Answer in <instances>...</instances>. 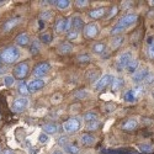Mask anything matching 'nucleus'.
Listing matches in <instances>:
<instances>
[{
	"mask_svg": "<svg viewBox=\"0 0 154 154\" xmlns=\"http://www.w3.org/2000/svg\"><path fill=\"white\" fill-rule=\"evenodd\" d=\"M137 19H138L137 14H127V15L122 16V17L119 20V22L115 25V27L111 30L110 33H111V35H117V33L125 31L127 27L132 26V25L137 21Z\"/></svg>",
	"mask_w": 154,
	"mask_h": 154,
	"instance_id": "nucleus-1",
	"label": "nucleus"
},
{
	"mask_svg": "<svg viewBox=\"0 0 154 154\" xmlns=\"http://www.w3.org/2000/svg\"><path fill=\"white\" fill-rule=\"evenodd\" d=\"M0 58H2V62L4 64L15 63L20 58V51H19L17 47H14V46L8 47L0 53Z\"/></svg>",
	"mask_w": 154,
	"mask_h": 154,
	"instance_id": "nucleus-2",
	"label": "nucleus"
},
{
	"mask_svg": "<svg viewBox=\"0 0 154 154\" xmlns=\"http://www.w3.org/2000/svg\"><path fill=\"white\" fill-rule=\"evenodd\" d=\"M29 72H30V68H29V64L26 62H20L17 63L12 73H14V78L17 79V80H23L26 76L29 75Z\"/></svg>",
	"mask_w": 154,
	"mask_h": 154,
	"instance_id": "nucleus-3",
	"label": "nucleus"
},
{
	"mask_svg": "<svg viewBox=\"0 0 154 154\" xmlns=\"http://www.w3.org/2000/svg\"><path fill=\"white\" fill-rule=\"evenodd\" d=\"M80 127H82V122L79 119H69L67 120L66 122L63 123V130L66 131L67 133H75V132H78L80 130Z\"/></svg>",
	"mask_w": 154,
	"mask_h": 154,
	"instance_id": "nucleus-4",
	"label": "nucleus"
},
{
	"mask_svg": "<svg viewBox=\"0 0 154 154\" xmlns=\"http://www.w3.org/2000/svg\"><path fill=\"white\" fill-rule=\"evenodd\" d=\"M51 69V64L48 62H41L35 66L32 74L33 76H36V79H42V76H45Z\"/></svg>",
	"mask_w": 154,
	"mask_h": 154,
	"instance_id": "nucleus-5",
	"label": "nucleus"
},
{
	"mask_svg": "<svg viewBox=\"0 0 154 154\" xmlns=\"http://www.w3.org/2000/svg\"><path fill=\"white\" fill-rule=\"evenodd\" d=\"M132 60V53L130 51H126V52L121 53L117 59H116V68L119 70H122L125 68H127V66L130 64V62Z\"/></svg>",
	"mask_w": 154,
	"mask_h": 154,
	"instance_id": "nucleus-6",
	"label": "nucleus"
},
{
	"mask_svg": "<svg viewBox=\"0 0 154 154\" xmlns=\"http://www.w3.org/2000/svg\"><path fill=\"white\" fill-rule=\"evenodd\" d=\"M27 106H29V99L21 96V97H17V99L14 100L11 109L14 112H22V111H25L27 109Z\"/></svg>",
	"mask_w": 154,
	"mask_h": 154,
	"instance_id": "nucleus-7",
	"label": "nucleus"
},
{
	"mask_svg": "<svg viewBox=\"0 0 154 154\" xmlns=\"http://www.w3.org/2000/svg\"><path fill=\"white\" fill-rule=\"evenodd\" d=\"M70 26H72V20H69V19H59L54 23V30L58 33L69 32V27Z\"/></svg>",
	"mask_w": 154,
	"mask_h": 154,
	"instance_id": "nucleus-8",
	"label": "nucleus"
},
{
	"mask_svg": "<svg viewBox=\"0 0 154 154\" xmlns=\"http://www.w3.org/2000/svg\"><path fill=\"white\" fill-rule=\"evenodd\" d=\"M84 37H86V38H95L97 35H99V26L96 23H94V22H91V23H88V25H85L84 26Z\"/></svg>",
	"mask_w": 154,
	"mask_h": 154,
	"instance_id": "nucleus-9",
	"label": "nucleus"
},
{
	"mask_svg": "<svg viewBox=\"0 0 154 154\" xmlns=\"http://www.w3.org/2000/svg\"><path fill=\"white\" fill-rule=\"evenodd\" d=\"M112 82H113V76L110 75V74H105L104 76H101V78L96 82L95 89H96V90H104L106 86H109L110 84H112Z\"/></svg>",
	"mask_w": 154,
	"mask_h": 154,
	"instance_id": "nucleus-10",
	"label": "nucleus"
},
{
	"mask_svg": "<svg viewBox=\"0 0 154 154\" xmlns=\"http://www.w3.org/2000/svg\"><path fill=\"white\" fill-rule=\"evenodd\" d=\"M46 85V82L43 79H33L29 83V89H30V93H35L43 89V86Z\"/></svg>",
	"mask_w": 154,
	"mask_h": 154,
	"instance_id": "nucleus-11",
	"label": "nucleus"
},
{
	"mask_svg": "<svg viewBox=\"0 0 154 154\" xmlns=\"http://www.w3.org/2000/svg\"><path fill=\"white\" fill-rule=\"evenodd\" d=\"M148 75H149V72H148V69L137 70V72L133 74V76H132V80H133V83H134V84H139V83L144 82V79L147 78Z\"/></svg>",
	"mask_w": 154,
	"mask_h": 154,
	"instance_id": "nucleus-12",
	"label": "nucleus"
},
{
	"mask_svg": "<svg viewBox=\"0 0 154 154\" xmlns=\"http://www.w3.org/2000/svg\"><path fill=\"white\" fill-rule=\"evenodd\" d=\"M137 126H138V121L136 119H128L122 123V130H125L127 132H131V131L136 130Z\"/></svg>",
	"mask_w": 154,
	"mask_h": 154,
	"instance_id": "nucleus-13",
	"label": "nucleus"
},
{
	"mask_svg": "<svg viewBox=\"0 0 154 154\" xmlns=\"http://www.w3.org/2000/svg\"><path fill=\"white\" fill-rule=\"evenodd\" d=\"M105 14H106V8H97L89 12V17L93 20H99L101 17H104Z\"/></svg>",
	"mask_w": 154,
	"mask_h": 154,
	"instance_id": "nucleus-14",
	"label": "nucleus"
},
{
	"mask_svg": "<svg viewBox=\"0 0 154 154\" xmlns=\"http://www.w3.org/2000/svg\"><path fill=\"white\" fill-rule=\"evenodd\" d=\"M72 51H73V45L69 43V42H62V43L58 46V53L62 54V56L69 54Z\"/></svg>",
	"mask_w": 154,
	"mask_h": 154,
	"instance_id": "nucleus-15",
	"label": "nucleus"
},
{
	"mask_svg": "<svg viewBox=\"0 0 154 154\" xmlns=\"http://www.w3.org/2000/svg\"><path fill=\"white\" fill-rule=\"evenodd\" d=\"M19 21H20V19H19V17H14V19L8 20V21L3 25V30H4V31H6V32L11 31V30L14 29L15 26H17V25H19Z\"/></svg>",
	"mask_w": 154,
	"mask_h": 154,
	"instance_id": "nucleus-16",
	"label": "nucleus"
},
{
	"mask_svg": "<svg viewBox=\"0 0 154 154\" xmlns=\"http://www.w3.org/2000/svg\"><path fill=\"white\" fill-rule=\"evenodd\" d=\"M72 26H73L74 31H76V32L83 30L84 29V21H83V19L79 17V16H74L72 19Z\"/></svg>",
	"mask_w": 154,
	"mask_h": 154,
	"instance_id": "nucleus-17",
	"label": "nucleus"
},
{
	"mask_svg": "<svg viewBox=\"0 0 154 154\" xmlns=\"http://www.w3.org/2000/svg\"><path fill=\"white\" fill-rule=\"evenodd\" d=\"M16 43L21 47H26L30 45V37L29 35L26 33H20L17 37H16Z\"/></svg>",
	"mask_w": 154,
	"mask_h": 154,
	"instance_id": "nucleus-18",
	"label": "nucleus"
},
{
	"mask_svg": "<svg viewBox=\"0 0 154 154\" xmlns=\"http://www.w3.org/2000/svg\"><path fill=\"white\" fill-rule=\"evenodd\" d=\"M80 142L83 146L85 147H89V146H93L95 143V138L91 136V134H89V133H84L80 138Z\"/></svg>",
	"mask_w": 154,
	"mask_h": 154,
	"instance_id": "nucleus-19",
	"label": "nucleus"
},
{
	"mask_svg": "<svg viewBox=\"0 0 154 154\" xmlns=\"http://www.w3.org/2000/svg\"><path fill=\"white\" fill-rule=\"evenodd\" d=\"M125 85V82L122 78H113V82L111 84V90L112 91H119L122 89V86Z\"/></svg>",
	"mask_w": 154,
	"mask_h": 154,
	"instance_id": "nucleus-20",
	"label": "nucleus"
},
{
	"mask_svg": "<svg viewBox=\"0 0 154 154\" xmlns=\"http://www.w3.org/2000/svg\"><path fill=\"white\" fill-rule=\"evenodd\" d=\"M43 131H45L46 134H53L58 131V127L54 123H46L43 126Z\"/></svg>",
	"mask_w": 154,
	"mask_h": 154,
	"instance_id": "nucleus-21",
	"label": "nucleus"
},
{
	"mask_svg": "<svg viewBox=\"0 0 154 154\" xmlns=\"http://www.w3.org/2000/svg\"><path fill=\"white\" fill-rule=\"evenodd\" d=\"M138 66H139L138 59L131 60V62H130V64H128L127 68H126L127 73H128V74H133V73H136V72H137V69H138Z\"/></svg>",
	"mask_w": 154,
	"mask_h": 154,
	"instance_id": "nucleus-22",
	"label": "nucleus"
},
{
	"mask_svg": "<svg viewBox=\"0 0 154 154\" xmlns=\"http://www.w3.org/2000/svg\"><path fill=\"white\" fill-rule=\"evenodd\" d=\"M104 154H139V153L130 149H111V150L104 152Z\"/></svg>",
	"mask_w": 154,
	"mask_h": 154,
	"instance_id": "nucleus-23",
	"label": "nucleus"
},
{
	"mask_svg": "<svg viewBox=\"0 0 154 154\" xmlns=\"http://www.w3.org/2000/svg\"><path fill=\"white\" fill-rule=\"evenodd\" d=\"M19 93H20L23 97H26V96L30 94L29 84H26V83H20V84H19Z\"/></svg>",
	"mask_w": 154,
	"mask_h": 154,
	"instance_id": "nucleus-24",
	"label": "nucleus"
},
{
	"mask_svg": "<svg viewBox=\"0 0 154 154\" xmlns=\"http://www.w3.org/2000/svg\"><path fill=\"white\" fill-rule=\"evenodd\" d=\"M125 41V37L123 36H116L113 38V40L111 41V47L113 48V49H117L121 45H122V42Z\"/></svg>",
	"mask_w": 154,
	"mask_h": 154,
	"instance_id": "nucleus-25",
	"label": "nucleus"
},
{
	"mask_svg": "<svg viewBox=\"0 0 154 154\" xmlns=\"http://www.w3.org/2000/svg\"><path fill=\"white\" fill-rule=\"evenodd\" d=\"M105 49H106V45H105L104 42H97V43H95L94 47H93V51H94L95 53H97V54L104 53Z\"/></svg>",
	"mask_w": 154,
	"mask_h": 154,
	"instance_id": "nucleus-26",
	"label": "nucleus"
},
{
	"mask_svg": "<svg viewBox=\"0 0 154 154\" xmlns=\"http://www.w3.org/2000/svg\"><path fill=\"white\" fill-rule=\"evenodd\" d=\"M64 149H66V152L68 154H79L80 153V149L75 144H68V146L64 147Z\"/></svg>",
	"mask_w": 154,
	"mask_h": 154,
	"instance_id": "nucleus-27",
	"label": "nucleus"
},
{
	"mask_svg": "<svg viewBox=\"0 0 154 154\" xmlns=\"http://www.w3.org/2000/svg\"><path fill=\"white\" fill-rule=\"evenodd\" d=\"M54 4H56V6H57L58 9L64 10V9L69 8L70 2H69V0H57V2H54Z\"/></svg>",
	"mask_w": 154,
	"mask_h": 154,
	"instance_id": "nucleus-28",
	"label": "nucleus"
},
{
	"mask_svg": "<svg viewBox=\"0 0 154 154\" xmlns=\"http://www.w3.org/2000/svg\"><path fill=\"white\" fill-rule=\"evenodd\" d=\"M96 119H97V115L95 112H91V111L90 112H86L84 115V121L88 122V123H90L93 121H96Z\"/></svg>",
	"mask_w": 154,
	"mask_h": 154,
	"instance_id": "nucleus-29",
	"label": "nucleus"
},
{
	"mask_svg": "<svg viewBox=\"0 0 154 154\" xmlns=\"http://www.w3.org/2000/svg\"><path fill=\"white\" fill-rule=\"evenodd\" d=\"M40 40L43 43H51L52 42V35H51L49 32H42L41 36H40Z\"/></svg>",
	"mask_w": 154,
	"mask_h": 154,
	"instance_id": "nucleus-30",
	"label": "nucleus"
},
{
	"mask_svg": "<svg viewBox=\"0 0 154 154\" xmlns=\"http://www.w3.org/2000/svg\"><path fill=\"white\" fill-rule=\"evenodd\" d=\"M139 150L144 154H152L154 152V149L150 144H139Z\"/></svg>",
	"mask_w": 154,
	"mask_h": 154,
	"instance_id": "nucleus-31",
	"label": "nucleus"
},
{
	"mask_svg": "<svg viewBox=\"0 0 154 154\" xmlns=\"http://www.w3.org/2000/svg\"><path fill=\"white\" fill-rule=\"evenodd\" d=\"M86 78L90 80V82H97L99 79V72L97 70H91V72H89L88 75H86Z\"/></svg>",
	"mask_w": 154,
	"mask_h": 154,
	"instance_id": "nucleus-32",
	"label": "nucleus"
},
{
	"mask_svg": "<svg viewBox=\"0 0 154 154\" xmlns=\"http://www.w3.org/2000/svg\"><path fill=\"white\" fill-rule=\"evenodd\" d=\"M38 51H40V42H38V41H33L31 43V47H30L31 54H37Z\"/></svg>",
	"mask_w": 154,
	"mask_h": 154,
	"instance_id": "nucleus-33",
	"label": "nucleus"
},
{
	"mask_svg": "<svg viewBox=\"0 0 154 154\" xmlns=\"http://www.w3.org/2000/svg\"><path fill=\"white\" fill-rule=\"evenodd\" d=\"M144 91V86H142V85H137L133 90H132V93H133V95H134V97H136V100H137V97L142 94Z\"/></svg>",
	"mask_w": 154,
	"mask_h": 154,
	"instance_id": "nucleus-34",
	"label": "nucleus"
},
{
	"mask_svg": "<svg viewBox=\"0 0 154 154\" xmlns=\"http://www.w3.org/2000/svg\"><path fill=\"white\" fill-rule=\"evenodd\" d=\"M76 60H78L79 63H88V62H90V56L89 54H79L78 57H76Z\"/></svg>",
	"mask_w": 154,
	"mask_h": 154,
	"instance_id": "nucleus-35",
	"label": "nucleus"
},
{
	"mask_svg": "<svg viewBox=\"0 0 154 154\" xmlns=\"http://www.w3.org/2000/svg\"><path fill=\"white\" fill-rule=\"evenodd\" d=\"M123 99H125V101H128V102H133V101H136V97H134L132 90L127 91V93L123 95Z\"/></svg>",
	"mask_w": 154,
	"mask_h": 154,
	"instance_id": "nucleus-36",
	"label": "nucleus"
},
{
	"mask_svg": "<svg viewBox=\"0 0 154 154\" xmlns=\"http://www.w3.org/2000/svg\"><path fill=\"white\" fill-rule=\"evenodd\" d=\"M76 38H78V32L76 31L72 30V31L67 32V40L68 41H74V40H76Z\"/></svg>",
	"mask_w": 154,
	"mask_h": 154,
	"instance_id": "nucleus-37",
	"label": "nucleus"
},
{
	"mask_svg": "<svg viewBox=\"0 0 154 154\" xmlns=\"http://www.w3.org/2000/svg\"><path fill=\"white\" fill-rule=\"evenodd\" d=\"M4 83H5V85H6L8 88H10V86L14 85V83H15V78H14V76H5Z\"/></svg>",
	"mask_w": 154,
	"mask_h": 154,
	"instance_id": "nucleus-38",
	"label": "nucleus"
},
{
	"mask_svg": "<svg viewBox=\"0 0 154 154\" xmlns=\"http://www.w3.org/2000/svg\"><path fill=\"white\" fill-rule=\"evenodd\" d=\"M144 85H152L153 83H154V74H152V73H149V75L147 76V78L144 79Z\"/></svg>",
	"mask_w": 154,
	"mask_h": 154,
	"instance_id": "nucleus-39",
	"label": "nucleus"
},
{
	"mask_svg": "<svg viewBox=\"0 0 154 154\" xmlns=\"http://www.w3.org/2000/svg\"><path fill=\"white\" fill-rule=\"evenodd\" d=\"M99 127H100L99 121H93V122H90V123H89V125L86 126L88 130H97Z\"/></svg>",
	"mask_w": 154,
	"mask_h": 154,
	"instance_id": "nucleus-40",
	"label": "nucleus"
},
{
	"mask_svg": "<svg viewBox=\"0 0 154 154\" xmlns=\"http://www.w3.org/2000/svg\"><path fill=\"white\" fill-rule=\"evenodd\" d=\"M88 96V93H86V90H78L75 93V97L76 99H85Z\"/></svg>",
	"mask_w": 154,
	"mask_h": 154,
	"instance_id": "nucleus-41",
	"label": "nucleus"
},
{
	"mask_svg": "<svg viewBox=\"0 0 154 154\" xmlns=\"http://www.w3.org/2000/svg\"><path fill=\"white\" fill-rule=\"evenodd\" d=\"M51 16H52V14H51V11H43V12H41V15H40V19L41 20H49L51 19Z\"/></svg>",
	"mask_w": 154,
	"mask_h": 154,
	"instance_id": "nucleus-42",
	"label": "nucleus"
},
{
	"mask_svg": "<svg viewBox=\"0 0 154 154\" xmlns=\"http://www.w3.org/2000/svg\"><path fill=\"white\" fill-rule=\"evenodd\" d=\"M38 140H40V143L45 144V143H47V142H48V136L43 132V133H41V134H40V137H38Z\"/></svg>",
	"mask_w": 154,
	"mask_h": 154,
	"instance_id": "nucleus-43",
	"label": "nucleus"
},
{
	"mask_svg": "<svg viewBox=\"0 0 154 154\" xmlns=\"http://www.w3.org/2000/svg\"><path fill=\"white\" fill-rule=\"evenodd\" d=\"M58 144L59 146H63V147L68 146V138L67 137H59L58 138Z\"/></svg>",
	"mask_w": 154,
	"mask_h": 154,
	"instance_id": "nucleus-44",
	"label": "nucleus"
},
{
	"mask_svg": "<svg viewBox=\"0 0 154 154\" xmlns=\"http://www.w3.org/2000/svg\"><path fill=\"white\" fill-rule=\"evenodd\" d=\"M88 4H89L88 0H76V2H75V5H76V6H79V8L88 6Z\"/></svg>",
	"mask_w": 154,
	"mask_h": 154,
	"instance_id": "nucleus-45",
	"label": "nucleus"
},
{
	"mask_svg": "<svg viewBox=\"0 0 154 154\" xmlns=\"http://www.w3.org/2000/svg\"><path fill=\"white\" fill-rule=\"evenodd\" d=\"M148 54L152 59H154V42L148 47Z\"/></svg>",
	"mask_w": 154,
	"mask_h": 154,
	"instance_id": "nucleus-46",
	"label": "nucleus"
},
{
	"mask_svg": "<svg viewBox=\"0 0 154 154\" xmlns=\"http://www.w3.org/2000/svg\"><path fill=\"white\" fill-rule=\"evenodd\" d=\"M117 11H119V8H117V6H113V8L111 9V12L109 14V16H107V17H109V19H111L112 16H115V15L117 14Z\"/></svg>",
	"mask_w": 154,
	"mask_h": 154,
	"instance_id": "nucleus-47",
	"label": "nucleus"
},
{
	"mask_svg": "<svg viewBox=\"0 0 154 154\" xmlns=\"http://www.w3.org/2000/svg\"><path fill=\"white\" fill-rule=\"evenodd\" d=\"M105 110H106V112H112L113 110H115V105H107V106H105Z\"/></svg>",
	"mask_w": 154,
	"mask_h": 154,
	"instance_id": "nucleus-48",
	"label": "nucleus"
},
{
	"mask_svg": "<svg viewBox=\"0 0 154 154\" xmlns=\"http://www.w3.org/2000/svg\"><path fill=\"white\" fill-rule=\"evenodd\" d=\"M3 62H2V58H0V74H2L3 73V70H4V68H3Z\"/></svg>",
	"mask_w": 154,
	"mask_h": 154,
	"instance_id": "nucleus-49",
	"label": "nucleus"
},
{
	"mask_svg": "<svg viewBox=\"0 0 154 154\" xmlns=\"http://www.w3.org/2000/svg\"><path fill=\"white\" fill-rule=\"evenodd\" d=\"M3 154H14V153H12L10 149H5V150L3 152Z\"/></svg>",
	"mask_w": 154,
	"mask_h": 154,
	"instance_id": "nucleus-50",
	"label": "nucleus"
},
{
	"mask_svg": "<svg viewBox=\"0 0 154 154\" xmlns=\"http://www.w3.org/2000/svg\"><path fill=\"white\" fill-rule=\"evenodd\" d=\"M152 43H153V37H149V38H148V45L150 46Z\"/></svg>",
	"mask_w": 154,
	"mask_h": 154,
	"instance_id": "nucleus-51",
	"label": "nucleus"
},
{
	"mask_svg": "<svg viewBox=\"0 0 154 154\" xmlns=\"http://www.w3.org/2000/svg\"><path fill=\"white\" fill-rule=\"evenodd\" d=\"M52 154H63V153H62L60 150H54V152H53Z\"/></svg>",
	"mask_w": 154,
	"mask_h": 154,
	"instance_id": "nucleus-52",
	"label": "nucleus"
},
{
	"mask_svg": "<svg viewBox=\"0 0 154 154\" xmlns=\"http://www.w3.org/2000/svg\"><path fill=\"white\" fill-rule=\"evenodd\" d=\"M5 3H6V2H0V6H2V5H4Z\"/></svg>",
	"mask_w": 154,
	"mask_h": 154,
	"instance_id": "nucleus-53",
	"label": "nucleus"
},
{
	"mask_svg": "<svg viewBox=\"0 0 154 154\" xmlns=\"http://www.w3.org/2000/svg\"><path fill=\"white\" fill-rule=\"evenodd\" d=\"M150 3V5H154V2H149Z\"/></svg>",
	"mask_w": 154,
	"mask_h": 154,
	"instance_id": "nucleus-54",
	"label": "nucleus"
},
{
	"mask_svg": "<svg viewBox=\"0 0 154 154\" xmlns=\"http://www.w3.org/2000/svg\"><path fill=\"white\" fill-rule=\"evenodd\" d=\"M152 96H153V99H154V91H153V93H152Z\"/></svg>",
	"mask_w": 154,
	"mask_h": 154,
	"instance_id": "nucleus-55",
	"label": "nucleus"
}]
</instances>
